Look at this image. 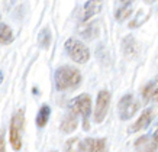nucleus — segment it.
Here are the masks:
<instances>
[{
  "label": "nucleus",
  "instance_id": "1",
  "mask_svg": "<svg viewBox=\"0 0 158 152\" xmlns=\"http://www.w3.org/2000/svg\"><path fill=\"white\" fill-rule=\"evenodd\" d=\"M54 80H55V88L58 91L71 90V88H76L77 86H80L81 74L74 67L62 65L57 68V71L54 74Z\"/></svg>",
  "mask_w": 158,
  "mask_h": 152
},
{
  "label": "nucleus",
  "instance_id": "2",
  "mask_svg": "<svg viewBox=\"0 0 158 152\" xmlns=\"http://www.w3.org/2000/svg\"><path fill=\"white\" fill-rule=\"evenodd\" d=\"M70 112L77 116H81L84 130L90 129L89 119L91 114V97L89 94H80L70 101Z\"/></svg>",
  "mask_w": 158,
  "mask_h": 152
},
{
  "label": "nucleus",
  "instance_id": "3",
  "mask_svg": "<svg viewBox=\"0 0 158 152\" xmlns=\"http://www.w3.org/2000/svg\"><path fill=\"white\" fill-rule=\"evenodd\" d=\"M65 52L77 64H86L90 60V49L86 47V43L76 38H68L64 43Z\"/></svg>",
  "mask_w": 158,
  "mask_h": 152
},
{
  "label": "nucleus",
  "instance_id": "4",
  "mask_svg": "<svg viewBox=\"0 0 158 152\" xmlns=\"http://www.w3.org/2000/svg\"><path fill=\"white\" fill-rule=\"evenodd\" d=\"M22 128H23V110L16 112L9 129V141L15 151H19L22 148Z\"/></svg>",
  "mask_w": 158,
  "mask_h": 152
},
{
  "label": "nucleus",
  "instance_id": "5",
  "mask_svg": "<svg viewBox=\"0 0 158 152\" xmlns=\"http://www.w3.org/2000/svg\"><path fill=\"white\" fill-rule=\"evenodd\" d=\"M139 101L134 97V94H125L118 103V113H119L120 120H128L131 117H134L138 113Z\"/></svg>",
  "mask_w": 158,
  "mask_h": 152
},
{
  "label": "nucleus",
  "instance_id": "6",
  "mask_svg": "<svg viewBox=\"0 0 158 152\" xmlns=\"http://www.w3.org/2000/svg\"><path fill=\"white\" fill-rule=\"evenodd\" d=\"M110 99H112V96L107 90L99 91L96 99V106H94V114H93V119H94L96 123H102L105 120L110 107Z\"/></svg>",
  "mask_w": 158,
  "mask_h": 152
},
{
  "label": "nucleus",
  "instance_id": "7",
  "mask_svg": "<svg viewBox=\"0 0 158 152\" xmlns=\"http://www.w3.org/2000/svg\"><path fill=\"white\" fill-rule=\"evenodd\" d=\"M103 9V0H87L86 5L83 6V22L91 20L96 14H99Z\"/></svg>",
  "mask_w": 158,
  "mask_h": 152
},
{
  "label": "nucleus",
  "instance_id": "8",
  "mask_svg": "<svg viewBox=\"0 0 158 152\" xmlns=\"http://www.w3.org/2000/svg\"><path fill=\"white\" fill-rule=\"evenodd\" d=\"M122 51H123V55L128 60H134L138 54V42L136 39L132 36V35H128L126 38H123L122 41Z\"/></svg>",
  "mask_w": 158,
  "mask_h": 152
},
{
  "label": "nucleus",
  "instance_id": "9",
  "mask_svg": "<svg viewBox=\"0 0 158 152\" xmlns=\"http://www.w3.org/2000/svg\"><path fill=\"white\" fill-rule=\"evenodd\" d=\"M151 120H152V110H151V109H145L144 112L141 113V116H138V120H136V122L131 126L129 132L131 133H135V132H138V130H142V129L148 128L149 123H151Z\"/></svg>",
  "mask_w": 158,
  "mask_h": 152
},
{
  "label": "nucleus",
  "instance_id": "10",
  "mask_svg": "<svg viewBox=\"0 0 158 152\" xmlns=\"http://www.w3.org/2000/svg\"><path fill=\"white\" fill-rule=\"evenodd\" d=\"M84 146H86V152H107L106 139L102 138H86Z\"/></svg>",
  "mask_w": 158,
  "mask_h": 152
},
{
  "label": "nucleus",
  "instance_id": "11",
  "mask_svg": "<svg viewBox=\"0 0 158 152\" xmlns=\"http://www.w3.org/2000/svg\"><path fill=\"white\" fill-rule=\"evenodd\" d=\"M77 126H78V116L70 112V114H67V116L62 119L60 128H61V130L64 133H71L77 129Z\"/></svg>",
  "mask_w": 158,
  "mask_h": 152
},
{
  "label": "nucleus",
  "instance_id": "12",
  "mask_svg": "<svg viewBox=\"0 0 158 152\" xmlns=\"http://www.w3.org/2000/svg\"><path fill=\"white\" fill-rule=\"evenodd\" d=\"M49 116H51V107L48 105H42L41 109L38 110V114H36V126L38 128H45L48 125Z\"/></svg>",
  "mask_w": 158,
  "mask_h": 152
},
{
  "label": "nucleus",
  "instance_id": "13",
  "mask_svg": "<svg viewBox=\"0 0 158 152\" xmlns=\"http://www.w3.org/2000/svg\"><path fill=\"white\" fill-rule=\"evenodd\" d=\"M64 152H86L84 142H81L80 138L68 139L65 145H64Z\"/></svg>",
  "mask_w": 158,
  "mask_h": 152
},
{
  "label": "nucleus",
  "instance_id": "14",
  "mask_svg": "<svg viewBox=\"0 0 158 152\" xmlns=\"http://www.w3.org/2000/svg\"><path fill=\"white\" fill-rule=\"evenodd\" d=\"M13 41V32L9 25L0 22V43L2 45H9Z\"/></svg>",
  "mask_w": 158,
  "mask_h": 152
},
{
  "label": "nucleus",
  "instance_id": "15",
  "mask_svg": "<svg viewBox=\"0 0 158 152\" xmlns=\"http://www.w3.org/2000/svg\"><path fill=\"white\" fill-rule=\"evenodd\" d=\"M157 90H158L157 83H155V81H149L148 84L142 88V97H144L145 101H148V100H154V96H155Z\"/></svg>",
  "mask_w": 158,
  "mask_h": 152
},
{
  "label": "nucleus",
  "instance_id": "16",
  "mask_svg": "<svg viewBox=\"0 0 158 152\" xmlns=\"http://www.w3.org/2000/svg\"><path fill=\"white\" fill-rule=\"evenodd\" d=\"M132 13H134V10H132L131 6H122V7H119V9L115 12V18H116V20L123 22V20H126L128 18H131Z\"/></svg>",
  "mask_w": 158,
  "mask_h": 152
},
{
  "label": "nucleus",
  "instance_id": "17",
  "mask_svg": "<svg viewBox=\"0 0 158 152\" xmlns=\"http://www.w3.org/2000/svg\"><path fill=\"white\" fill-rule=\"evenodd\" d=\"M38 41H39V45L47 49V48L51 45V31H49L48 28H44L42 31H41V33H39Z\"/></svg>",
  "mask_w": 158,
  "mask_h": 152
},
{
  "label": "nucleus",
  "instance_id": "18",
  "mask_svg": "<svg viewBox=\"0 0 158 152\" xmlns=\"http://www.w3.org/2000/svg\"><path fill=\"white\" fill-rule=\"evenodd\" d=\"M0 152H6V145H5V133H3V130L0 132Z\"/></svg>",
  "mask_w": 158,
  "mask_h": 152
},
{
  "label": "nucleus",
  "instance_id": "19",
  "mask_svg": "<svg viewBox=\"0 0 158 152\" xmlns=\"http://www.w3.org/2000/svg\"><path fill=\"white\" fill-rule=\"evenodd\" d=\"M134 0H120V3H122V6H131V3H132Z\"/></svg>",
  "mask_w": 158,
  "mask_h": 152
},
{
  "label": "nucleus",
  "instance_id": "20",
  "mask_svg": "<svg viewBox=\"0 0 158 152\" xmlns=\"http://www.w3.org/2000/svg\"><path fill=\"white\" fill-rule=\"evenodd\" d=\"M152 138L155 139V142L158 143V130H157V132H155V133H154V135H152Z\"/></svg>",
  "mask_w": 158,
  "mask_h": 152
},
{
  "label": "nucleus",
  "instance_id": "21",
  "mask_svg": "<svg viewBox=\"0 0 158 152\" xmlns=\"http://www.w3.org/2000/svg\"><path fill=\"white\" fill-rule=\"evenodd\" d=\"M2 81H3V72L0 71V84H2Z\"/></svg>",
  "mask_w": 158,
  "mask_h": 152
},
{
  "label": "nucleus",
  "instance_id": "22",
  "mask_svg": "<svg viewBox=\"0 0 158 152\" xmlns=\"http://www.w3.org/2000/svg\"><path fill=\"white\" fill-rule=\"evenodd\" d=\"M154 81H155V83H157V87H158V77H157V78H155V80H154Z\"/></svg>",
  "mask_w": 158,
  "mask_h": 152
},
{
  "label": "nucleus",
  "instance_id": "23",
  "mask_svg": "<svg viewBox=\"0 0 158 152\" xmlns=\"http://www.w3.org/2000/svg\"><path fill=\"white\" fill-rule=\"evenodd\" d=\"M52 152H55V151H52Z\"/></svg>",
  "mask_w": 158,
  "mask_h": 152
}]
</instances>
